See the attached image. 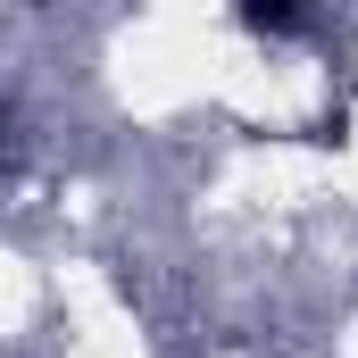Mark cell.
<instances>
[{"mask_svg": "<svg viewBox=\"0 0 358 358\" xmlns=\"http://www.w3.org/2000/svg\"><path fill=\"white\" fill-rule=\"evenodd\" d=\"M242 25H250V34H283V25H300V8H283V0H250V8H242Z\"/></svg>", "mask_w": 358, "mask_h": 358, "instance_id": "cell-1", "label": "cell"}]
</instances>
